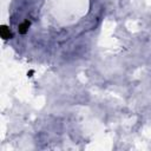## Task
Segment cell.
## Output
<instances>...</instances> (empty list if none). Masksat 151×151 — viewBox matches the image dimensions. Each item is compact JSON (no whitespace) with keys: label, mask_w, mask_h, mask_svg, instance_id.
I'll list each match as a JSON object with an SVG mask.
<instances>
[{"label":"cell","mask_w":151,"mask_h":151,"mask_svg":"<svg viewBox=\"0 0 151 151\" xmlns=\"http://www.w3.org/2000/svg\"><path fill=\"white\" fill-rule=\"evenodd\" d=\"M0 35H1V38L4 40H8V39H11L13 37V34H12V32H11V29H9V27L7 25H2L0 27Z\"/></svg>","instance_id":"cell-1"},{"label":"cell","mask_w":151,"mask_h":151,"mask_svg":"<svg viewBox=\"0 0 151 151\" xmlns=\"http://www.w3.org/2000/svg\"><path fill=\"white\" fill-rule=\"evenodd\" d=\"M28 27H29V21H27V20H26V21H24L22 24H20V25H19V32L24 34V33H26V32H27Z\"/></svg>","instance_id":"cell-2"}]
</instances>
